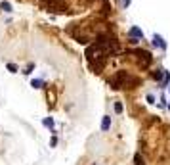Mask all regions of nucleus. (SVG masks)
Segmentation results:
<instances>
[{
  "instance_id": "obj_4",
  "label": "nucleus",
  "mask_w": 170,
  "mask_h": 165,
  "mask_svg": "<svg viewBox=\"0 0 170 165\" xmlns=\"http://www.w3.org/2000/svg\"><path fill=\"white\" fill-rule=\"evenodd\" d=\"M0 10H2V12H12V4H10V2H2V4H0Z\"/></svg>"
},
{
  "instance_id": "obj_10",
  "label": "nucleus",
  "mask_w": 170,
  "mask_h": 165,
  "mask_svg": "<svg viewBox=\"0 0 170 165\" xmlns=\"http://www.w3.org/2000/svg\"><path fill=\"white\" fill-rule=\"evenodd\" d=\"M134 159H136V165H143V159H142V158H140V156H136V158H134Z\"/></svg>"
},
{
  "instance_id": "obj_7",
  "label": "nucleus",
  "mask_w": 170,
  "mask_h": 165,
  "mask_svg": "<svg viewBox=\"0 0 170 165\" xmlns=\"http://www.w3.org/2000/svg\"><path fill=\"white\" fill-rule=\"evenodd\" d=\"M115 112H117V113H120V112H122V104H119V102L115 104Z\"/></svg>"
},
{
  "instance_id": "obj_5",
  "label": "nucleus",
  "mask_w": 170,
  "mask_h": 165,
  "mask_svg": "<svg viewBox=\"0 0 170 165\" xmlns=\"http://www.w3.org/2000/svg\"><path fill=\"white\" fill-rule=\"evenodd\" d=\"M44 125L50 127V129H54V119L52 117H46V119H44Z\"/></svg>"
},
{
  "instance_id": "obj_11",
  "label": "nucleus",
  "mask_w": 170,
  "mask_h": 165,
  "mask_svg": "<svg viewBox=\"0 0 170 165\" xmlns=\"http://www.w3.org/2000/svg\"><path fill=\"white\" fill-rule=\"evenodd\" d=\"M122 4H124V8H128L132 4V0H122Z\"/></svg>"
},
{
  "instance_id": "obj_8",
  "label": "nucleus",
  "mask_w": 170,
  "mask_h": 165,
  "mask_svg": "<svg viewBox=\"0 0 170 165\" xmlns=\"http://www.w3.org/2000/svg\"><path fill=\"white\" fill-rule=\"evenodd\" d=\"M8 69H10V71H12V73H15V71H17V67H15V65H14V63H8Z\"/></svg>"
},
{
  "instance_id": "obj_9",
  "label": "nucleus",
  "mask_w": 170,
  "mask_h": 165,
  "mask_svg": "<svg viewBox=\"0 0 170 165\" xmlns=\"http://www.w3.org/2000/svg\"><path fill=\"white\" fill-rule=\"evenodd\" d=\"M147 102H149V104H155V96H153V94H147Z\"/></svg>"
},
{
  "instance_id": "obj_2",
  "label": "nucleus",
  "mask_w": 170,
  "mask_h": 165,
  "mask_svg": "<svg viewBox=\"0 0 170 165\" xmlns=\"http://www.w3.org/2000/svg\"><path fill=\"white\" fill-rule=\"evenodd\" d=\"M128 35H130L132 39H143V31L138 29V27H132V29L128 31Z\"/></svg>"
},
{
  "instance_id": "obj_1",
  "label": "nucleus",
  "mask_w": 170,
  "mask_h": 165,
  "mask_svg": "<svg viewBox=\"0 0 170 165\" xmlns=\"http://www.w3.org/2000/svg\"><path fill=\"white\" fill-rule=\"evenodd\" d=\"M153 44H155V46H159L161 50H166V42H164V39H163L161 35H157V33L153 35Z\"/></svg>"
},
{
  "instance_id": "obj_6",
  "label": "nucleus",
  "mask_w": 170,
  "mask_h": 165,
  "mask_svg": "<svg viewBox=\"0 0 170 165\" xmlns=\"http://www.w3.org/2000/svg\"><path fill=\"white\" fill-rule=\"evenodd\" d=\"M42 85H44V83H42L40 79H35V81H33V86H35V89H40Z\"/></svg>"
},
{
  "instance_id": "obj_3",
  "label": "nucleus",
  "mask_w": 170,
  "mask_h": 165,
  "mask_svg": "<svg viewBox=\"0 0 170 165\" xmlns=\"http://www.w3.org/2000/svg\"><path fill=\"white\" fill-rule=\"evenodd\" d=\"M111 127V117L109 115H103V121H101V131H109Z\"/></svg>"
}]
</instances>
